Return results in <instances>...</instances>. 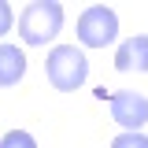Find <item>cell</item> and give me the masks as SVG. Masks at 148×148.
<instances>
[{"instance_id":"9c48e42d","label":"cell","mask_w":148,"mask_h":148,"mask_svg":"<svg viewBox=\"0 0 148 148\" xmlns=\"http://www.w3.org/2000/svg\"><path fill=\"white\" fill-rule=\"evenodd\" d=\"M11 18H15V15H11V8H8V0H0V37H4L8 30H11Z\"/></svg>"},{"instance_id":"6da1fadb","label":"cell","mask_w":148,"mask_h":148,"mask_svg":"<svg viewBox=\"0 0 148 148\" xmlns=\"http://www.w3.org/2000/svg\"><path fill=\"white\" fill-rule=\"evenodd\" d=\"M59 30H63V4H56V0H34L18 15L22 45H48Z\"/></svg>"},{"instance_id":"52a82bcc","label":"cell","mask_w":148,"mask_h":148,"mask_svg":"<svg viewBox=\"0 0 148 148\" xmlns=\"http://www.w3.org/2000/svg\"><path fill=\"white\" fill-rule=\"evenodd\" d=\"M0 148H37V141L26 130H8V133L0 137Z\"/></svg>"},{"instance_id":"7a4b0ae2","label":"cell","mask_w":148,"mask_h":148,"mask_svg":"<svg viewBox=\"0 0 148 148\" xmlns=\"http://www.w3.org/2000/svg\"><path fill=\"white\" fill-rule=\"evenodd\" d=\"M45 74H48L52 89L74 92V89H82V85H85V78H89V59H85L82 48H74V45H59V48L48 52Z\"/></svg>"},{"instance_id":"8992f818","label":"cell","mask_w":148,"mask_h":148,"mask_svg":"<svg viewBox=\"0 0 148 148\" xmlns=\"http://www.w3.org/2000/svg\"><path fill=\"white\" fill-rule=\"evenodd\" d=\"M26 74V56L15 45H0V85H15Z\"/></svg>"},{"instance_id":"5b68a950","label":"cell","mask_w":148,"mask_h":148,"mask_svg":"<svg viewBox=\"0 0 148 148\" xmlns=\"http://www.w3.org/2000/svg\"><path fill=\"white\" fill-rule=\"evenodd\" d=\"M115 71H148V37L145 34H137V37H130V41H122L119 45V52H115Z\"/></svg>"},{"instance_id":"ba28073f","label":"cell","mask_w":148,"mask_h":148,"mask_svg":"<svg viewBox=\"0 0 148 148\" xmlns=\"http://www.w3.org/2000/svg\"><path fill=\"white\" fill-rule=\"evenodd\" d=\"M111 148H148V137L145 133H122L111 141Z\"/></svg>"},{"instance_id":"277c9868","label":"cell","mask_w":148,"mask_h":148,"mask_svg":"<svg viewBox=\"0 0 148 148\" xmlns=\"http://www.w3.org/2000/svg\"><path fill=\"white\" fill-rule=\"evenodd\" d=\"M111 119L119 126H126V133H137L148 122V96H141L133 89L111 92Z\"/></svg>"},{"instance_id":"3957f363","label":"cell","mask_w":148,"mask_h":148,"mask_svg":"<svg viewBox=\"0 0 148 148\" xmlns=\"http://www.w3.org/2000/svg\"><path fill=\"white\" fill-rule=\"evenodd\" d=\"M115 37H119V15H115L111 8L92 4V8L82 11V18H78V41H82L85 48H104Z\"/></svg>"}]
</instances>
